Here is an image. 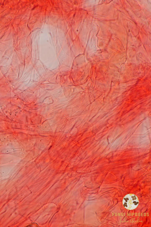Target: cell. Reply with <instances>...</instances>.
I'll return each mask as SVG.
<instances>
[{"label": "cell", "instance_id": "obj_1", "mask_svg": "<svg viewBox=\"0 0 151 227\" xmlns=\"http://www.w3.org/2000/svg\"><path fill=\"white\" fill-rule=\"evenodd\" d=\"M123 204L125 208L128 210L135 209L139 204V200L137 196L133 194L126 195L123 200Z\"/></svg>", "mask_w": 151, "mask_h": 227}]
</instances>
